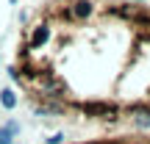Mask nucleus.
<instances>
[{"label":"nucleus","instance_id":"obj_1","mask_svg":"<svg viewBox=\"0 0 150 144\" xmlns=\"http://www.w3.org/2000/svg\"><path fill=\"white\" fill-rule=\"evenodd\" d=\"M8 72L36 111L150 133V3L50 0Z\"/></svg>","mask_w":150,"mask_h":144},{"label":"nucleus","instance_id":"obj_2","mask_svg":"<svg viewBox=\"0 0 150 144\" xmlns=\"http://www.w3.org/2000/svg\"><path fill=\"white\" fill-rule=\"evenodd\" d=\"M78 144H150V133L111 136V139H95V141H78Z\"/></svg>","mask_w":150,"mask_h":144},{"label":"nucleus","instance_id":"obj_3","mask_svg":"<svg viewBox=\"0 0 150 144\" xmlns=\"http://www.w3.org/2000/svg\"><path fill=\"white\" fill-rule=\"evenodd\" d=\"M0 105H3V108H8V111H11V108L17 105V94H14L11 89H3V91H0Z\"/></svg>","mask_w":150,"mask_h":144},{"label":"nucleus","instance_id":"obj_4","mask_svg":"<svg viewBox=\"0 0 150 144\" xmlns=\"http://www.w3.org/2000/svg\"><path fill=\"white\" fill-rule=\"evenodd\" d=\"M14 133H17V122H11V125H6V128H0V144H11Z\"/></svg>","mask_w":150,"mask_h":144}]
</instances>
